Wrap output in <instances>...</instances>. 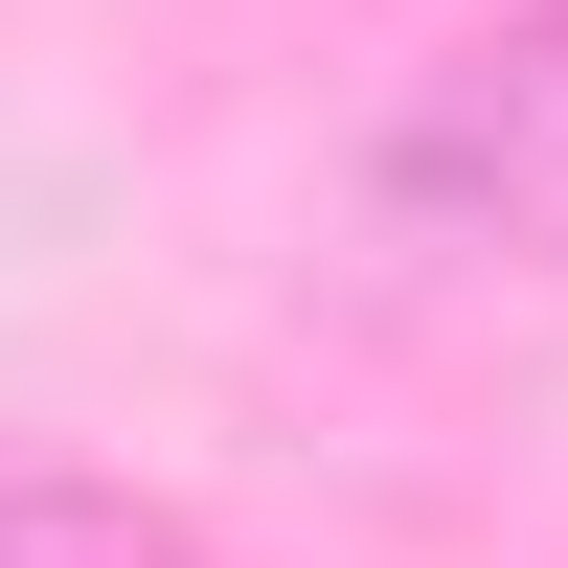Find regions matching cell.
<instances>
[{
    "label": "cell",
    "instance_id": "2",
    "mask_svg": "<svg viewBox=\"0 0 568 568\" xmlns=\"http://www.w3.org/2000/svg\"><path fill=\"white\" fill-rule=\"evenodd\" d=\"M0 568H205V546L114 478H0Z\"/></svg>",
    "mask_w": 568,
    "mask_h": 568
},
{
    "label": "cell",
    "instance_id": "1",
    "mask_svg": "<svg viewBox=\"0 0 568 568\" xmlns=\"http://www.w3.org/2000/svg\"><path fill=\"white\" fill-rule=\"evenodd\" d=\"M364 227L433 273H568V0H500L364 136Z\"/></svg>",
    "mask_w": 568,
    "mask_h": 568
}]
</instances>
